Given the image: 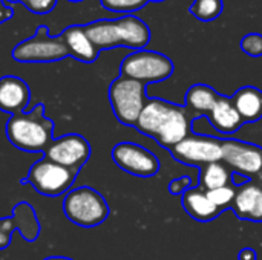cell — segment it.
<instances>
[{"instance_id": "cell-1", "label": "cell", "mask_w": 262, "mask_h": 260, "mask_svg": "<svg viewBox=\"0 0 262 260\" xmlns=\"http://www.w3.org/2000/svg\"><path fill=\"white\" fill-rule=\"evenodd\" d=\"M195 120L196 116L184 106L161 98H149L135 127L143 135L154 138L161 147L170 150L192 133Z\"/></svg>"}, {"instance_id": "cell-2", "label": "cell", "mask_w": 262, "mask_h": 260, "mask_svg": "<svg viewBox=\"0 0 262 260\" xmlns=\"http://www.w3.org/2000/svg\"><path fill=\"white\" fill-rule=\"evenodd\" d=\"M84 31L97 49L126 46L141 51L150 41L149 26L135 15H124L117 20H98L84 26Z\"/></svg>"}, {"instance_id": "cell-3", "label": "cell", "mask_w": 262, "mask_h": 260, "mask_svg": "<svg viewBox=\"0 0 262 260\" xmlns=\"http://www.w3.org/2000/svg\"><path fill=\"white\" fill-rule=\"evenodd\" d=\"M52 121L43 116V106L38 104L29 113H17L6 123L8 139L20 150H46L52 143Z\"/></svg>"}, {"instance_id": "cell-4", "label": "cell", "mask_w": 262, "mask_h": 260, "mask_svg": "<svg viewBox=\"0 0 262 260\" xmlns=\"http://www.w3.org/2000/svg\"><path fill=\"white\" fill-rule=\"evenodd\" d=\"M147 100L146 84L121 75L114 80L109 87V101L114 115L121 124L129 127L137 126Z\"/></svg>"}, {"instance_id": "cell-5", "label": "cell", "mask_w": 262, "mask_h": 260, "mask_svg": "<svg viewBox=\"0 0 262 260\" xmlns=\"http://www.w3.org/2000/svg\"><path fill=\"white\" fill-rule=\"evenodd\" d=\"M66 218L80 227H97L109 216V205L104 198L89 187L72 190L63 204Z\"/></svg>"}, {"instance_id": "cell-6", "label": "cell", "mask_w": 262, "mask_h": 260, "mask_svg": "<svg viewBox=\"0 0 262 260\" xmlns=\"http://www.w3.org/2000/svg\"><path fill=\"white\" fill-rule=\"evenodd\" d=\"M120 72L121 77L140 81L143 84L160 83L172 77L173 63L164 54L141 49L129 54L123 60Z\"/></svg>"}, {"instance_id": "cell-7", "label": "cell", "mask_w": 262, "mask_h": 260, "mask_svg": "<svg viewBox=\"0 0 262 260\" xmlns=\"http://www.w3.org/2000/svg\"><path fill=\"white\" fill-rule=\"evenodd\" d=\"M175 161L203 169L207 164L223 161V139L209 135L190 133L186 139L169 150Z\"/></svg>"}, {"instance_id": "cell-8", "label": "cell", "mask_w": 262, "mask_h": 260, "mask_svg": "<svg viewBox=\"0 0 262 260\" xmlns=\"http://www.w3.org/2000/svg\"><path fill=\"white\" fill-rule=\"evenodd\" d=\"M223 161L249 181L262 184V147L239 141V139H223Z\"/></svg>"}, {"instance_id": "cell-9", "label": "cell", "mask_w": 262, "mask_h": 260, "mask_svg": "<svg viewBox=\"0 0 262 260\" xmlns=\"http://www.w3.org/2000/svg\"><path fill=\"white\" fill-rule=\"evenodd\" d=\"M46 32L48 28L41 26L34 37L18 43L12 51L14 60L23 63H46L68 57L69 51L63 37H49Z\"/></svg>"}, {"instance_id": "cell-10", "label": "cell", "mask_w": 262, "mask_h": 260, "mask_svg": "<svg viewBox=\"0 0 262 260\" xmlns=\"http://www.w3.org/2000/svg\"><path fill=\"white\" fill-rule=\"evenodd\" d=\"M77 170L63 167L48 158H43L31 167L25 181L41 195L58 196L72 185Z\"/></svg>"}, {"instance_id": "cell-11", "label": "cell", "mask_w": 262, "mask_h": 260, "mask_svg": "<svg viewBox=\"0 0 262 260\" xmlns=\"http://www.w3.org/2000/svg\"><path fill=\"white\" fill-rule=\"evenodd\" d=\"M114 162L129 175L138 178H152L160 172L158 158L135 143H120L112 149Z\"/></svg>"}, {"instance_id": "cell-12", "label": "cell", "mask_w": 262, "mask_h": 260, "mask_svg": "<svg viewBox=\"0 0 262 260\" xmlns=\"http://www.w3.org/2000/svg\"><path fill=\"white\" fill-rule=\"evenodd\" d=\"M91 146L89 143L77 135L69 133L52 141L46 149V158L72 170H77L89 159Z\"/></svg>"}, {"instance_id": "cell-13", "label": "cell", "mask_w": 262, "mask_h": 260, "mask_svg": "<svg viewBox=\"0 0 262 260\" xmlns=\"http://www.w3.org/2000/svg\"><path fill=\"white\" fill-rule=\"evenodd\" d=\"M230 210L241 221L262 224V184L247 181L236 187V195Z\"/></svg>"}, {"instance_id": "cell-14", "label": "cell", "mask_w": 262, "mask_h": 260, "mask_svg": "<svg viewBox=\"0 0 262 260\" xmlns=\"http://www.w3.org/2000/svg\"><path fill=\"white\" fill-rule=\"evenodd\" d=\"M29 103V87L17 77L0 78V110L6 113H21Z\"/></svg>"}, {"instance_id": "cell-15", "label": "cell", "mask_w": 262, "mask_h": 260, "mask_svg": "<svg viewBox=\"0 0 262 260\" xmlns=\"http://www.w3.org/2000/svg\"><path fill=\"white\" fill-rule=\"evenodd\" d=\"M181 205H183L184 211L193 221L201 222V224L212 222L223 213L212 204V201L207 196V192L204 188H201L200 185L187 190L181 196Z\"/></svg>"}, {"instance_id": "cell-16", "label": "cell", "mask_w": 262, "mask_h": 260, "mask_svg": "<svg viewBox=\"0 0 262 260\" xmlns=\"http://www.w3.org/2000/svg\"><path fill=\"white\" fill-rule=\"evenodd\" d=\"M207 120L210 121L212 127L221 135H233L244 126V121L233 106L232 98L224 95H220Z\"/></svg>"}, {"instance_id": "cell-17", "label": "cell", "mask_w": 262, "mask_h": 260, "mask_svg": "<svg viewBox=\"0 0 262 260\" xmlns=\"http://www.w3.org/2000/svg\"><path fill=\"white\" fill-rule=\"evenodd\" d=\"M230 98L244 123H255L262 118L261 89L255 86H244L238 89Z\"/></svg>"}, {"instance_id": "cell-18", "label": "cell", "mask_w": 262, "mask_h": 260, "mask_svg": "<svg viewBox=\"0 0 262 260\" xmlns=\"http://www.w3.org/2000/svg\"><path fill=\"white\" fill-rule=\"evenodd\" d=\"M221 93H218L213 87L207 84H193L187 89L184 97V107L190 110L196 118H207L212 112L215 103L218 101Z\"/></svg>"}, {"instance_id": "cell-19", "label": "cell", "mask_w": 262, "mask_h": 260, "mask_svg": "<svg viewBox=\"0 0 262 260\" xmlns=\"http://www.w3.org/2000/svg\"><path fill=\"white\" fill-rule=\"evenodd\" d=\"M63 40L68 46L69 54L80 61L92 63L97 60L100 49H97L95 44L89 40L83 26H69L63 34Z\"/></svg>"}, {"instance_id": "cell-20", "label": "cell", "mask_w": 262, "mask_h": 260, "mask_svg": "<svg viewBox=\"0 0 262 260\" xmlns=\"http://www.w3.org/2000/svg\"><path fill=\"white\" fill-rule=\"evenodd\" d=\"M198 185L206 192L233 185V172L224 161L207 164L206 167L200 169Z\"/></svg>"}, {"instance_id": "cell-21", "label": "cell", "mask_w": 262, "mask_h": 260, "mask_svg": "<svg viewBox=\"0 0 262 260\" xmlns=\"http://www.w3.org/2000/svg\"><path fill=\"white\" fill-rule=\"evenodd\" d=\"M14 219L17 222V228L21 231V236H25V239L34 241L38 236V224L31 205L18 204L14 211Z\"/></svg>"}, {"instance_id": "cell-22", "label": "cell", "mask_w": 262, "mask_h": 260, "mask_svg": "<svg viewBox=\"0 0 262 260\" xmlns=\"http://www.w3.org/2000/svg\"><path fill=\"white\" fill-rule=\"evenodd\" d=\"M223 8H224L223 0H195L189 8V11L200 21H213L221 15Z\"/></svg>"}, {"instance_id": "cell-23", "label": "cell", "mask_w": 262, "mask_h": 260, "mask_svg": "<svg viewBox=\"0 0 262 260\" xmlns=\"http://www.w3.org/2000/svg\"><path fill=\"white\" fill-rule=\"evenodd\" d=\"M235 195H236V185H227V187H221V188L207 192V196L212 201V204L221 211L232 207Z\"/></svg>"}, {"instance_id": "cell-24", "label": "cell", "mask_w": 262, "mask_h": 260, "mask_svg": "<svg viewBox=\"0 0 262 260\" xmlns=\"http://www.w3.org/2000/svg\"><path fill=\"white\" fill-rule=\"evenodd\" d=\"M150 0H100L103 8L114 12H134L144 8Z\"/></svg>"}, {"instance_id": "cell-25", "label": "cell", "mask_w": 262, "mask_h": 260, "mask_svg": "<svg viewBox=\"0 0 262 260\" xmlns=\"http://www.w3.org/2000/svg\"><path fill=\"white\" fill-rule=\"evenodd\" d=\"M241 49L250 57H262V35L261 34H247L241 40Z\"/></svg>"}, {"instance_id": "cell-26", "label": "cell", "mask_w": 262, "mask_h": 260, "mask_svg": "<svg viewBox=\"0 0 262 260\" xmlns=\"http://www.w3.org/2000/svg\"><path fill=\"white\" fill-rule=\"evenodd\" d=\"M193 187H195V182L190 176H181L169 182V193L173 196H183L187 190Z\"/></svg>"}, {"instance_id": "cell-27", "label": "cell", "mask_w": 262, "mask_h": 260, "mask_svg": "<svg viewBox=\"0 0 262 260\" xmlns=\"http://www.w3.org/2000/svg\"><path fill=\"white\" fill-rule=\"evenodd\" d=\"M17 228L15 219H3L0 221V250L6 248L11 242V231Z\"/></svg>"}, {"instance_id": "cell-28", "label": "cell", "mask_w": 262, "mask_h": 260, "mask_svg": "<svg viewBox=\"0 0 262 260\" xmlns=\"http://www.w3.org/2000/svg\"><path fill=\"white\" fill-rule=\"evenodd\" d=\"M32 12L37 14H46L54 9L57 0H25L23 2Z\"/></svg>"}, {"instance_id": "cell-29", "label": "cell", "mask_w": 262, "mask_h": 260, "mask_svg": "<svg viewBox=\"0 0 262 260\" xmlns=\"http://www.w3.org/2000/svg\"><path fill=\"white\" fill-rule=\"evenodd\" d=\"M258 254L253 248H243L238 254V260H256Z\"/></svg>"}, {"instance_id": "cell-30", "label": "cell", "mask_w": 262, "mask_h": 260, "mask_svg": "<svg viewBox=\"0 0 262 260\" xmlns=\"http://www.w3.org/2000/svg\"><path fill=\"white\" fill-rule=\"evenodd\" d=\"M45 260H72V259H68V257H58V256H55V257H48V259Z\"/></svg>"}, {"instance_id": "cell-31", "label": "cell", "mask_w": 262, "mask_h": 260, "mask_svg": "<svg viewBox=\"0 0 262 260\" xmlns=\"http://www.w3.org/2000/svg\"><path fill=\"white\" fill-rule=\"evenodd\" d=\"M5 9V6H3V3H2V0H0V11H3Z\"/></svg>"}, {"instance_id": "cell-32", "label": "cell", "mask_w": 262, "mask_h": 260, "mask_svg": "<svg viewBox=\"0 0 262 260\" xmlns=\"http://www.w3.org/2000/svg\"><path fill=\"white\" fill-rule=\"evenodd\" d=\"M6 2H25V0H6Z\"/></svg>"}, {"instance_id": "cell-33", "label": "cell", "mask_w": 262, "mask_h": 260, "mask_svg": "<svg viewBox=\"0 0 262 260\" xmlns=\"http://www.w3.org/2000/svg\"><path fill=\"white\" fill-rule=\"evenodd\" d=\"M69 2H81V0H69Z\"/></svg>"}, {"instance_id": "cell-34", "label": "cell", "mask_w": 262, "mask_h": 260, "mask_svg": "<svg viewBox=\"0 0 262 260\" xmlns=\"http://www.w3.org/2000/svg\"><path fill=\"white\" fill-rule=\"evenodd\" d=\"M152 2H163V0H152Z\"/></svg>"}]
</instances>
